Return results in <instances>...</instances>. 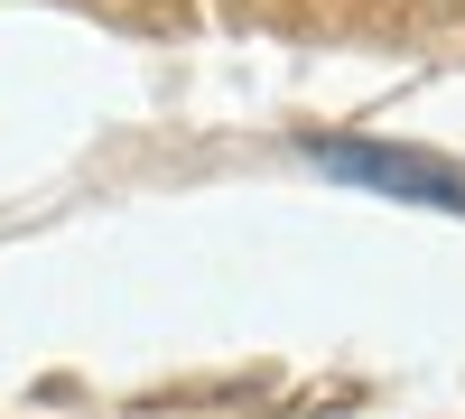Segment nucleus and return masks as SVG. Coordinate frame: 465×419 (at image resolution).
I'll use <instances>...</instances> for the list:
<instances>
[{
    "mask_svg": "<svg viewBox=\"0 0 465 419\" xmlns=\"http://www.w3.org/2000/svg\"><path fill=\"white\" fill-rule=\"evenodd\" d=\"M317 159L335 177L372 186V196H401V205H447L465 214V168L429 159V149H391V140H317Z\"/></svg>",
    "mask_w": 465,
    "mask_h": 419,
    "instance_id": "f257e3e1",
    "label": "nucleus"
}]
</instances>
